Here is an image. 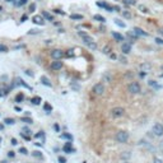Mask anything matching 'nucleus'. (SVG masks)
Returning <instances> with one entry per match:
<instances>
[{
  "instance_id": "obj_2",
  "label": "nucleus",
  "mask_w": 163,
  "mask_h": 163,
  "mask_svg": "<svg viewBox=\"0 0 163 163\" xmlns=\"http://www.w3.org/2000/svg\"><path fill=\"white\" fill-rule=\"evenodd\" d=\"M127 91H129L131 94H138V93H140L142 88H140L139 83H136V82H133V83H130L129 85H127Z\"/></svg>"
},
{
  "instance_id": "obj_14",
  "label": "nucleus",
  "mask_w": 163,
  "mask_h": 163,
  "mask_svg": "<svg viewBox=\"0 0 163 163\" xmlns=\"http://www.w3.org/2000/svg\"><path fill=\"white\" fill-rule=\"evenodd\" d=\"M62 149H64L65 153H73V152H75V149H74V148H72V143H70V142L65 144L64 148H62Z\"/></svg>"
},
{
  "instance_id": "obj_15",
  "label": "nucleus",
  "mask_w": 163,
  "mask_h": 163,
  "mask_svg": "<svg viewBox=\"0 0 163 163\" xmlns=\"http://www.w3.org/2000/svg\"><path fill=\"white\" fill-rule=\"evenodd\" d=\"M41 83H42L43 85H46V87H51V85H52V84H51V82L48 80V78L45 77V75H43V77H41Z\"/></svg>"
},
{
  "instance_id": "obj_10",
  "label": "nucleus",
  "mask_w": 163,
  "mask_h": 163,
  "mask_svg": "<svg viewBox=\"0 0 163 163\" xmlns=\"http://www.w3.org/2000/svg\"><path fill=\"white\" fill-rule=\"evenodd\" d=\"M62 68V62L60 60H55L51 62V69L52 70H60Z\"/></svg>"
},
{
  "instance_id": "obj_5",
  "label": "nucleus",
  "mask_w": 163,
  "mask_h": 163,
  "mask_svg": "<svg viewBox=\"0 0 163 163\" xmlns=\"http://www.w3.org/2000/svg\"><path fill=\"white\" fill-rule=\"evenodd\" d=\"M93 92H94V94H97V96H102V94L105 93V87H103V84L97 83L96 85L93 87Z\"/></svg>"
},
{
  "instance_id": "obj_13",
  "label": "nucleus",
  "mask_w": 163,
  "mask_h": 163,
  "mask_svg": "<svg viewBox=\"0 0 163 163\" xmlns=\"http://www.w3.org/2000/svg\"><path fill=\"white\" fill-rule=\"evenodd\" d=\"M97 5H98L99 8H103V9H106L107 12H113V8H112V7H110L108 4H106V3H101V1H98V3H97Z\"/></svg>"
},
{
  "instance_id": "obj_40",
  "label": "nucleus",
  "mask_w": 163,
  "mask_h": 163,
  "mask_svg": "<svg viewBox=\"0 0 163 163\" xmlns=\"http://www.w3.org/2000/svg\"><path fill=\"white\" fill-rule=\"evenodd\" d=\"M19 153H22V154H27V153H28V150H27L26 148H19Z\"/></svg>"
},
{
  "instance_id": "obj_31",
  "label": "nucleus",
  "mask_w": 163,
  "mask_h": 163,
  "mask_svg": "<svg viewBox=\"0 0 163 163\" xmlns=\"http://www.w3.org/2000/svg\"><path fill=\"white\" fill-rule=\"evenodd\" d=\"M139 9H140V12H142V13H148L149 12L148 8L144 7V5H139Z\"/></svg>"
},
{
  "instance_id": "obj_25",
  "label": "nucleus",
  "mask_w": 163,
  "mask_h": 163,
  "mask_svg": "<svg viewBox=\"0 0 163 163\" xmlns=\"http://www.w3.org/2000/svg\"><path fill=\"white\" fill-rule=\"evenodd\" d=\"M31 102L33 103V105H40L41 103V97H33Z\"/></svg>"
},
{
  "instance_id": "obj_24",
  "label": "nucleus",
  "mask_w": 163,
  "mask_h": 163,
  "mask_svg": "<svg viewBox=\"0 0 163 163\" xmlns=\"http://www.w3.org/2000/svg\"><path fill=\"white\" fill-rule=\"evenodd\" d=\"M43 110H45L47 113H50L51 111H52V107H51V105H48V103H45V106H43Z\"/></svg>"
},
{
  "instance_id": "obj_17",
  "label": "nucleus",
  "mask_w": 163,
  "mask_h": 163,
  "mask_svg": "<svg viewBox=\"0 0 163 163\" xmlns=\"http://www.w3.org/2000/svg\"><path fill=\"white\" fill-rule=\"evenodd\" d=\"M103 79H105V82H107V83H110V82L112 80V75H111L108 72H106L105 74H103Z\"/></svg>"
},
{
  "instance_id": "obj_54",
  "label": "nucleus",
  "mask_w": 163,
  "mask_h": 163,
  "mask_svg": "<svg viewBox=\"0 0 163 163\" xmlns=\"http://www.w3.org/2000/svg\"><path fill=\"white\" fill-rule=\"evenodd\" d=\"M1 140H3V139H1V136H0V144H1Z\"/></svg>"
},
{
  "instance_id": "obj_28",
  "label": "nucleus",
  "mask_w": 163,
  "mask_h": 163,
  "mask_svg": "<svg viewBox=\"0 0 163 163\" xmlns=\"http://www.w3.org/2000/svg\"><path fill=\"white\" fill-rule=\"evenodd\" d=\"M23 98H24L23 93H19L17 97H15V102H22V101H23Z\"/></svg>"
},
{
  "instance_id": "obj_18",
  "label": "nucleus",
  "mask_w": 163,
  "mask_h": 163,
  "mask_svg": "<svg viewBox=\"0 0 163 163\" xmlns=\"http://www.w3.org/2000/svg\"><path fill=\"white\" fill-rule=\"evenodd\" d=\"M93 19H94V21H98V22H102V23H105V22H106V18L102 17V15H99V14L93 15Z\"/></svg>"
},
{
  "instance_id": "obj_56",
  "label": "nucleus",
  "mask_w": 163,
  "mask_h": 163,
  "mask_svg": "<svg viewBox=\"0 0 163 163\" xmlns=\"http://www.w3.org/2000/svg\"><path fill=\"white\" fill-rule=\"evenodd\" d=\"M0 10H1V7H0Z\"/></svg>"
},
{
  "instance_id": "obj_49",
  "label": "nucleus",
  "mask_w": 163,
  "mask_h": 163,
  "mask_svg": "<svg viewBox=\"0 0 163 163\" xmlns=\"http://www.w3.org/2000/svg\"><path fill=\"white\" fill-rule=\"evenodd\" d=\"M27 21V15H23V17H22V19H21V22H26Z\"/></svg>"
},
{
  "instance_id": "obj_23",
  "label": "nucleus",
  "mask_w": 163,
  "mask_h": 163,
  "mask_svg": "<svg viewBox=\"0 0 163 163\" xmlns=\"http://www.w3.org/2000/svg\"><path fill=\"white\" fill-rule=\"evenodd\" d=\"M115 24H116V26H119V27H121V28H125V27H126V24H125L122 21H120V19H115Z\"/></svg>"
},
{
  "instance_id": "obj_51",
  "label": "nucleus",
  "mask_w": 163,
  "mask_h": 163,
  "mask_svg": "<svg viewBox=\"0 0 163 163\" xmlns=\"http://www.w3.org/2000/svg\"><path fill=\"white\" fill-rule=\"evenodd\" d=\"M7 1L8 3H14V4H15V3H17V0H7Z\"/></svg>"
},
{
  "instance_id": "obj_58",
  "label": "nucleus",
  "mask_w": 163,
  "mask_h": 163,
  "mask_svg": "<svg viewBox=\"0 0 163 163\" xmlns=\"http://www.w3.org/2000/svg\"><path fill=\"white\" fill-rule=\"evenodd\" d=\"M116 1H119V0H116Z\"/></svg>"
},
{
  "instance_id": "obj_22",
  "label": "nucleus",
  "mask_w": 163,
  "mask_h": 163,
  "mask_svg": "<svg viewBox=\"0 0 163 163\" xmlns=\"http://www.w3.org/2000/svg\"><path fill=\"white\" fill-rule=\"evenodd\" d=\"M87 46H88L89 48H91V50H97V43L94 42V41H92V42H89V43H87Z\"/></svg>"
},
{
  "instance_id": "obj_29",
  "label": "nucleus",
  "mask_w": 163,
  "mask_h": 163,
  "mask_svg": "<svg viewBox=\"0 0 163 163\" xmlns=\"http://www.w3.org/2000/svg\"><path fill=\"white\" fill-rule=\"evenodd\" d=\"M4 122H5V124H8V125H13L15 121L13 120V119H10V117H7V119L4 120Z\"/></svg>"
},
{
  "instance_id": "obj_37",
  "label": "nucleus",
  "mask_w": 163,
  "mask_h": 163,
  "mask_svg": "<svg viewBox=\"0 0 163 163\" xmlns=\"http://www.w3.org/2000/svg\"><path fill=\"white\" fill-rule=\"evenodd\" d=\"M34 10H36V4H34V3H33V4H31V5H29V12H31V13H33Z\"/></svg>"
},
{
  "instance_id": "obj_8",
  "label": "nucleus",
  "mask_w": 163,
  "mask_h": 163,
  "mask_svg": "<svg viewBox=\"0 0 163 163\" xmlns=\"http://www.w3.org/2000/svg\"><path fill=\"white\" fill-rule=\"evenodd\" d=\"M121 51H122V54H125V55L130 54V51H131V45H130L129 42H122V45H121Z\"/></svg>"
},
{
  "instance_id": "obj_39",
  "label": "nucleus",
  "mask_w": 163,
  "mask_h": 163,
  "mask_svg": "<svg viewBox=\"0 0 163 163\" xmlns=\"http://www.w3.org/2000/svg\"><path fill=\"white\" fill-rule=\"evenodd\" d=\"M33 157H37V158H42V154H41V152H33Z\"/></svg>"
},
{
  "instance_id": "obj_48",
  "label": "nucleus",
  "mask_w": 163,
  "mask_h": 163,
  "mask_svg": "<svg viewBox=\"0 0 163 163\" xmlns=\"http://www.w3.org/2000/svg\"><path fill=\"white\" fill-rule=\"evenodd\" d=\"M8 156H9L10 158H12V157H14V152H9V153H8Z\"/></svg>"
},
{
  "instance_id": "obj_35",
  "label": "nucleus",
  "mask_w": 163,
  "mask_h": 163,
  "mask_svg": "<svg viewBox=\"0 0 163 163\" xmlns=\"http://www.w3.org/2000/svg\"><path fill=\"white\" fill-rule=\"evenodd\" d=\"M154 41H156V43H157V45L163 46V38H159V37H157V38L154 40Z\"/></svg>"
},
{
  "instance_id": "obj_1",
  "label": "nucleus",
  "mask_w": 163,
  "mask_h": 163,
  "mask_svg": "<svg viewBox=\"0 0 163 163\" xmlns=\"http://www.w3.org/2000/svg\"><path fill=\"white\" fill-rule=\"evenodd\" d=\"M116 140L119 143H126L129 140V133L125 131V130H120V131L116 134Z\"/></svg>"
},
{
  "instance_id": "obj_9",
  "label": "nucleus",
  "mask_w": 163,
  "mask_h": 163,
  "mask_svg": "<svg viewBox=\"0 0 163 163\" xmlns=\"http://www.w3.org/2000/svg\"><path fill=\"white\" fill-rule=\"evenodd\" d=\"M133 32H134L138 37H140V36L146 37V36H148V33H146V32H144L142 28H139V27H134V28H133Z\"/></svg>"
},
{
  "instance_id": "obj_47",
  "label": "nucleus",
  "mask_w": 163,
  "mask_h": 163,
  "mask_svg": "<svg viewBox=\"0 0 163 163\" xmlns=\"http://www.w3.org/2000/svg\"><path fill=\"white\" fill-rule=\"evenodd\" d=\"M110 58L111 59H117V56H116L115 54H110Z\"/></svg>"
},
{
  "instance_id": "obj_16",
  "label": "nucleus",
  "mask_w": 163,
  "mask_h": 163,
  "mask_svg": "<svg viewBox=\"0 0 163 163\" xmlns=\"http://www.w3.org/2000/svg\"><path fill=\"white\" fill-rule=\"evenodd\" d=\"M112 37H113V38H115L116 41H120V42H122V41L125 40V37L122 36V34L117 33V32H112Z\"/></svg>"
},
{
  "instance_id": "obj_36",
  "label": "nucleus",
  "mask_w": 163,
  "mask_h": 163,
  "mask_svg": "<svg viewBox=\"0 0 163 163\" xmlns=\"http://www.w3.org/2000/svg\"><path fill=\"white\" fill-rule=\"evenodd\" d=\"M27 1H28V0H19V1H17V3H15V4H17L18 7H22V5H24Z\"/></svg>"
},
{
  "instance_id": "obj_55",
  "label": "nucleus",
  "mask_w": 163,
  "mask_h": 163,
  "mask_svg": "<svg viewBox=\"0 0 163 163\" xmlns=\"http://www.w3.org/2000/svg\"><path fill=\"white\" fill-rule=\"evenodd\" d=\"M161 78H163V74H161Z\"/></svg>"
},
{
  "instance_id": "obj_7",
  "label": "nucleus",
  "mask_w": 163,
  "mask_h": 163,
  "mask_svg": "<svg viewBox=\"0 0 163 163\" xmlns=\"http://www.w3.org/2000/svg\"><path fill=\"white\" fill-rule=\"evenodd\" d=\"M78 34H79V37H82V40H83V42L85 43V45L93 41V38H92L91 36H88V34H87L85 32H78Z\"/></svg>"
},
{
  "instance_id": "obj_41",
  "label": "nucleus",
  "mask_w": 163,
  "mask_h": 163,
  "mask_svg": "<svg viewBox=\"0 0 163 163\" xmlns=\"http://www.w3.org/2000/svg\"><path fill=\"white\" fill-rule=\"evenodd\" d=\"M66 56H68V58H70V56H72V58H73V56H74V52H73L72 50H69V51H68V52H66Z\"/></svg>"
},
{
  "instance_id": "obj_21",
  "label": "nucleus",
  "mask_w": 163,
  "mask_h": 163,
  "mask_svg": "<svg viewBox=\"0 0 163 163\" xmlns=\"http://www.w3.org/2000/svg\"><path fill=\"white\" fill-rule=\"evenodd\" d=\"M122 17L124 18H126V19H130V18H131V13L129 12V10H122Z\"/></svg>"
},
{
  "instance_id": "obj_11",
  "label": "nucleus",
  "mask_w": 163,
  "mask_h": 163,
  "mask_svg": "<svg viewBox=\"0 0 163 163\" xmlns=\"http://www.w3.org/2000/svg\"><path fill=\"white\" fill-rule=\"evenodd\" d=\"M32 22L36 23V24H40V26H43V24H45L43 17H41V15H34V17L32 18Z\"/></svg>"
},
{
  "instance_id": "obj_30",
  "label": "nucleus",
  "mask_w": 163,
  "mask_h": 163,
  "mask_svg": "<svg viewBox=\"0 0 163 163\" xmlns=\"http://www.w3.org/2000/svg\"><path fill=\"white\" fill-rule=\"evenodd\" d=\"M0 52H8V47L3 43H0Z\"/></svg>"
},
{
  "instance_id": "obj_50",
  "label": "nucleus",
  "mask_w": 163,
  "mask_h": 163,
  "mask_svg": "<svg viewBox=\"0 0 163 163\" xmlns=\"http://www.w3.org/2000/svg\"><path fill=\"white\" fill-rule=\"evenodd\" d=\"M18 142H17V140H15V139H12V144H13V145H15V144H17Z\"/></svg>"
},
{
  "instance_id": "obj_3",
  "label": "nucleus",
  "mask_w": 163,
  "mask_h": 163,
  "mask_svg": "<svg viewBox=\"0 0 163 163\" xmlns=\"http://www.w3.org/2000/svg\"><path fill=\"white\" fill-rule=\"evenodd\" d=\"M124 113H125V110L122 107H115L111 110L110 115H111V117H113V119H119V117H122Z\"/></svg>"
},
{
  "instance_id": "obj_4",
  "label": "nucleus",
  "mask_w": 163,
  "mask_h": 163,
  "mask_svg": "<svg viewBox=\"0 0 163 163\" xmlns=\"http://www.w3.org/2000/svg\"><path fill=\"white\" fill-rule=\"evenodd\" d=\"M152 130H153L156 136H162L163 135V125L162 124H154Z\"/></svg>"
},
{
  "instance_id": "obj_45",
  "label": "nucleus",
  "mask_w": 163,
  "mask_h": 163,
  "mask_svg": "<svg viewBox=\"0 0 163 163\" xmlns=\"http://www.w3.org/2000/svg\"><path fill=\"white\" fill-rule=\"evenodd\" d=\"M120 61H121V62H124V64H126V62H127V60L124 58V56H121V58H120Z\"/></svg>"
},
{
  "instance_id": "obj_43",
  "label": "nucleus",
  "mask_w": 163,
  "mask_h": 163,
  "mask_svg": "<svg viewBox=\"0 0 163 163\" xmlns=\"http://www.w3.org/2000/svg\"><path fill=\"white\" fill-rule=\"evenodd\" d=\"M59 162L60 163H66V159H65L64 157H59Z\"/></svg>"
},
{
  "instance_id": "obj_20",
  "label": "nucleus",
  "mask_w": 163,
  "mask_h": 163,
  "mask_svg": "<svg viewBox=\"0 0 163 163\" xmlns=\"http://www.w3.org/2000/svg\"><path fill=\"white\" fill-rule=\"evenodd\" d=\"M148 84H149V87H153V88H156V89H159V88H161V87H159L158 84H157L156 80H149Z\"/></svg>"
},
{
  "instance_id": "obj_19",
  "label": "nucleus",
  "mask_w": 163,
  "mask_h": 163,
  "mask_svg": "<svg viewBox=\"0 0 163 163\" xmlns=\"http://www.w3.org/2000/svg\"><path fill=\"white\" fill-rule=\"evenodd\" d=\"M42 17L46 18L47 21H54V17L50 14V13H47V12H43V13H42Z\"/></svg>"
},
{
  "instance_id": "obj_44",
  "label": "nucleus",
  "mask_w": 163,
  "mask_h": 163,
  "mask_svg": "<svg viewBox=\"0 0 163 163\" xmlns=\"http://www.w3.org/2000/svg\"><path fill=\"white\" fill-rule=\"evenodd\" d=\"M103 54H110V47H105V48H103Z\"/></svg>"
},
{
  "instance_id": "obj_38",
  "label": "nucleus",
  "mask_w": 163,
  "mask_h": 163,
  "mask_svg": "<svg viewBox=\"0 0 163 163\" xmlns=\"http://www.w3.org/2000/svg\"><path fill=\"white\" fill-rule=\"evenodd\" d=\"M5 94H8V91H7V89H0V97H4Z\"/></svg>"
},
{
  "instance_id": "obj_42",
  "label": "nucleus",
  "mask_w": 163,
  "mask_h": 163,
  "mask_svg": "<svg viewBox=\"0 0 163 163\" xmlns=\"http://www.w3.org/2000/svg\"><path fill=\"white\" fill-rule=\"evenodd\" d=\"M153 163H163V161L161 158H154L153 159Z\"/></svg>"
},
{
  "instance_id": "obj_34",
  "label": "nucleus",
  "mask_w": 163,
  "mask_h": 163,
  "mask_svg": "<svg viewBox=\"0 0 163 163\" xmlns=\"http://www.w3.org/2000/svg\"><path fill=\"white\" fill-rule=\"evenodd\" d=\"M61 138H64V139H69V140H73V136L70 134H61Z\"/></svg>"
},
{
  "instance_id": "obj_32",
  "label": "nucleus",
  "mask_w": 163,
  "mask_h": 163,
  "mask_svg": "<svg viewBox=\"0 0 163 163\" xmlns=\"http://www.w3.org/2000/svg\"><path fill=\"white\" fill-rule=\"evenodd\" d=\"M127 36H129V38H131V40H136L138 38V36L134 33V32H129V34H127Z\"/></svg>"
},
{
  "instance_id": "obj_57",
  "label": "nucleus",
  "mask_w": 163,
  "mask_h": 163,
  "mask_svg": "<svg viewBox=\"0 0 163 163\" xmlns=\"http://www.w3.org/2000/svg\"><path fill=\"white\" fill-rule=\"evenodd\" d=\"M125 163H129V162H125Z\"/></svg>"
},
{
  "instance_id": "obj_52",
  "label": "nucleus",
  "mask_w": 163,
  "mask_h": 163,
  "mask_svg": "<svg viewBox=\"0 0 163 163\" xmlns=\"http://www.w3.org/2000/svg\"><path fill=\"white\" fill-rule=\"evenodd\" d=\"M159 33H161L162 36H163V28H161V29H159Z\"/></svg>"
},
{
  "instance_id": "obj_26",
  "label": "nucleus",
  "mask_w": 163,
  "mask_h": 163,
  "mask_svg": "<svg viewBox=\"0 0 163 163\" xmlns=\"http://www.w3.org/2000/svg\"><path fill=\"white\" fill-rule=\"evenodd\" d=\"M70 18H72V19H79V21H82V19H83V15H82V14H72V15H70Z\"/></svg>"
},
{
  "instance_id": "obj_46",
  "label": "nucleus",
  "mask_w": 163,
  "mask_h": 163,
  "mask_svg": "<svg viewBox=\"0 0 163 163\" xmlns=\"http://www.w3.org/2000/svg\"><path fill=\"white\" fill-rule=\"evenodd\" d=\"M159 150L163 152V140H162L161 143H159Z\"/></svg>"
},
{
  "instance_id": "obj_33",
  "label": "nucleus",
  "mask_w": 163,
  "mask_h": 163,
  "mask_svg": "<svg viewBox=\"0 0 163 163\" xmlns=\"http://www.w3.org/2000/svg\"><path fill=\"white\" fill-rule=\"evenodd\" d=\"M21 120L23 122H26V124H32V119H29V117H22Z\"/></svg>"
},
{
  "instance_id": "obj_12",
  "label": "nucleus",
  "mask_w": 163,
  "mask_h": 163,
  "mask_svg": "<svg viewBox=\"0 0 163 163\" xmlns=\"http://www.w3.org/2000/svg\"><path fill=\"white\" fill-rule=\"evenodd\" d=\"M139 68H140V70H142V72H144V73H149V72L152 70V65L148 64V62H145V64H142Z\"/></svg>"
},
{
  "instance_id": "obj_27",
  "label": "nucleus",
  "mask_w": 163,
  "mask_h": 163,
  "mask_svg": "<svg viewBox=\"0 0 163 163\" xmlns=\"http://www.w3.org/2000/svg\"><path fill=\"white\" fill-rule=\"evenodd\" d=\"M124 3L126 5H135L136 4V0H124Z\"/></svg>"
},
{
  "instance_id": "obj_53",
  "label": "nucleus",
  "mask_w": 163,
  "mask_h": 163,
  "mask_svg": "<svg viewBox=\"0 0 163 163\" xmlns=\"http://www.w3.org/2000/svg\"><path fill=\"white\" fill-rule=\"evenodd\" d=\"M3 129H4V125H1V124H0V130H3Z\"/></svg>"
},
{
  "instance_id": "obj_6",
  "label": "nucleus",
  "mask_w": 163,
  "mask_h": 163,
  "mask_svg": "<svg viewBox=\"0 0 163 163\" xmlns=\"http://www.w3.org/2000/svg\"><path fill=\"white\" fill-rule=\"evenodd\" d=\"M64 56V52L61 50H52L51 51V58L54 60H61V58Z\"/></svg>"
}]
</instances>
